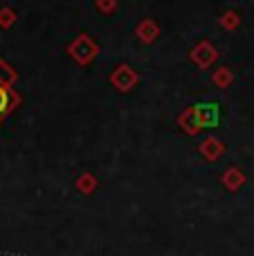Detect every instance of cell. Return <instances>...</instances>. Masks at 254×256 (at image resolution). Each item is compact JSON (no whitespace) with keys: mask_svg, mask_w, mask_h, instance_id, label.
Here are the masks:
<instances>
[{"mask_svg":"<svg viewBox=\"0 0 254 256\" xmlns=\"http://www.w3.org/2000/svg\"><path fill=\"white\" fill-rule=\"evenodd\" d=\"M98 52L100 49L96 45V40L92 36H87V34H78L74 40L67 45V56L74 62H78L80 67L90 65V62L98 56Z\"/></svg>","mask_w":254,"mask_h":256,"instance_id":"obj_1","label":"cell"},{"mask_svg":"<svg viewBox=\"0 0 254 256\" xmlns=\"http://www.w3.org/2000/svg\"><path fill=\"white\" fill-rule=\"evenodd\" d=\"M110 82L114 85V90H118V92H123V94L125 92H132L136 87V82H138V74L132 70L127 62H120V65L110 74Z\"/></svg>","mask_w":254,"mask_h":256,"instance_id":"obj_2","label":"cell"},{"mask_svg":"<svg viewBox=\"0 0 254 256\" xmlns=\"http://www.w3.org/2000/svg\"><path fill=\"white\" fill-rule=\"evenodd\" d=\"M216 58H218V52L210 40L196 42V45L192 47V52H190V60H192L198 70H208L210 65L216 62Z\"/></svg>","mask_w":254,"mask_h":256,"instance_id":"obj_3","label":"cell"},{"mask_svg":"<svg viewBox=\"0 0 254 256\" xmlns=\"http://www.w3.org/2000/svg\"><path fill=\"white\" fill-rule=\"evenodd\" d=\"M22 105V96L16 92V87H4L0 85V125L4 122L12 112H16Z\"/></svg>","mask_w":254,"mask_h":256,"instance_id":"obj_4","label":"cell"},{"mask_svg":"<svg viewBox=\"0 0 254 256\" xmlns=\"http://www.w3.org/2000/svg\"><path fill=\"white\" fill-rule=\"evenodd\" d=\"M178 127L185 132V134H190V136L198 134V132L205 127V122L201 118V107H198V105L196 107H188V110L178 116Z\"/></svg>","mask_w":254,"mask_h":256,"instance_id":"obj_5","label":"cell"},{"mask_svg":"<svg viewBox=\"0 0 254 256\" xmlns=\"http://www.w3.org/2000/svg\"><path fill=\"white\" fill-rule=\"evenodd\" d=\"M198 152H201V156L205 160L214 163V160H218L226 154V142H221L218 138H214V136H208V138L198 145Z\"/></svg>","mask_w":254,"mask_h":256,"instance_id":"obj_6","label":"cell"},{"mask_svg":"<svg viewBox=\"0 0 254 256\" xmlns=\"http://www.w3.org/2000/svg\"><path fill=\"white\" fill-rule=\"evenodd\" d=\"M158 34H160V29L152 18H143V20L136 24V38L140 42H145V45H152L156 38H158Z\"/></svg>","mask_w":254,"mask_h":256,"instance_id":"obj_7","label":"cell"},{"mask_svg":"<svg viewBox=\"0 0 254 256\" xmlns=\"http://www.w3.org/2000/svg\"><path fill=\"white\" fill-rule=\"evenodd\" d=\"M246 172L238 170V167H228L221 176V185L226 187L228 192H238L243 185H246Z\"/></svg>","mask_w":254,"mask_h":256,"instance_id":"obj_8","label":"cell"},{"mask_svg":"<svg viewBox=\"0 0 254 256\" xmlns=\"http://www.w3.org/2000/svg\"><path fill=\"white\" fill-rule=\"evenodd\" d=\"M74 187L80 194H85V196H90V194H94L96 190H98V178H96L92 172H82V174H78L76 176V180H74Z\"/></svg>","mask_w":254,"mask_h":256,"instance_id":"obj_9","label":"cell"},{"mask_svg":"<svg viewBox=\"0 0 254 256\" xmlns=\"http://www.w3.org/2000/svg\"><path fill=\"white\" fill-rule=\"evenodd\" d=\"M16 80H18V72L14 70V67L9 65L2 56H0V85L14 87V85H16Z\"/></svg>","mask_w":254,"mask_h":256,"instance_id":"obj_10","label":"cell"},{"mask_svg":"<svg viewBox=\"0 0 254 256\" xmlns=\"http://www.w3.org/2000/svg\"><path fill=\"white\" fill-rule=\"evenodd\" d=\"M212 82H214L216 87H221V90H228V87L234 82L232 70H230V67H218V70L212 74Z\"/></svg>","mask_w":254,"mask_h":256,"instance_id":"obj_11","label":"cell"},{"mask_svg":"<svg viewBox=\"0 0 254 256\" xmlns=\"http://www.w3.org/2000/svg\"><path fill=\"white\" fill-rule=\"evenodd\" d=\"M218 22H221V27L226 29V32H234V29H238V24H241V16H238V12H234V9H228V12H223L221 16H218Z\"/></svg>","mask_w":254,"mask_h":256,"instance_id":"obj_12","label":"cell"},{"mask_svg":"<svg viewBox=\"0 0 254 256\" xmlns=\"http://www.w3.org/2000/svg\"><path fill=\"white\" fill-rule=\"evenodd\" d=\"M18 20V12L14 7H9V4H4V7H0V29H9L14 27Z\"/></svg>","mask_w":254,"mask_h":256,"instance_id":"obj_13","label":"cell"},{"mask_svg":"<svg viewBox=\"0 0 254 256\" xmlns=\"http://www.w3.org/2000/svg\"><path fill=\"white\" fill-rule=\"evenodd\" d=\"M94 4L102 16H110V14H114L118 9V0H94Z\"/></svg>","mask_w":254,"mask_h":256,"instance_id":"obj_14","label":"cell"}]
</instances>
